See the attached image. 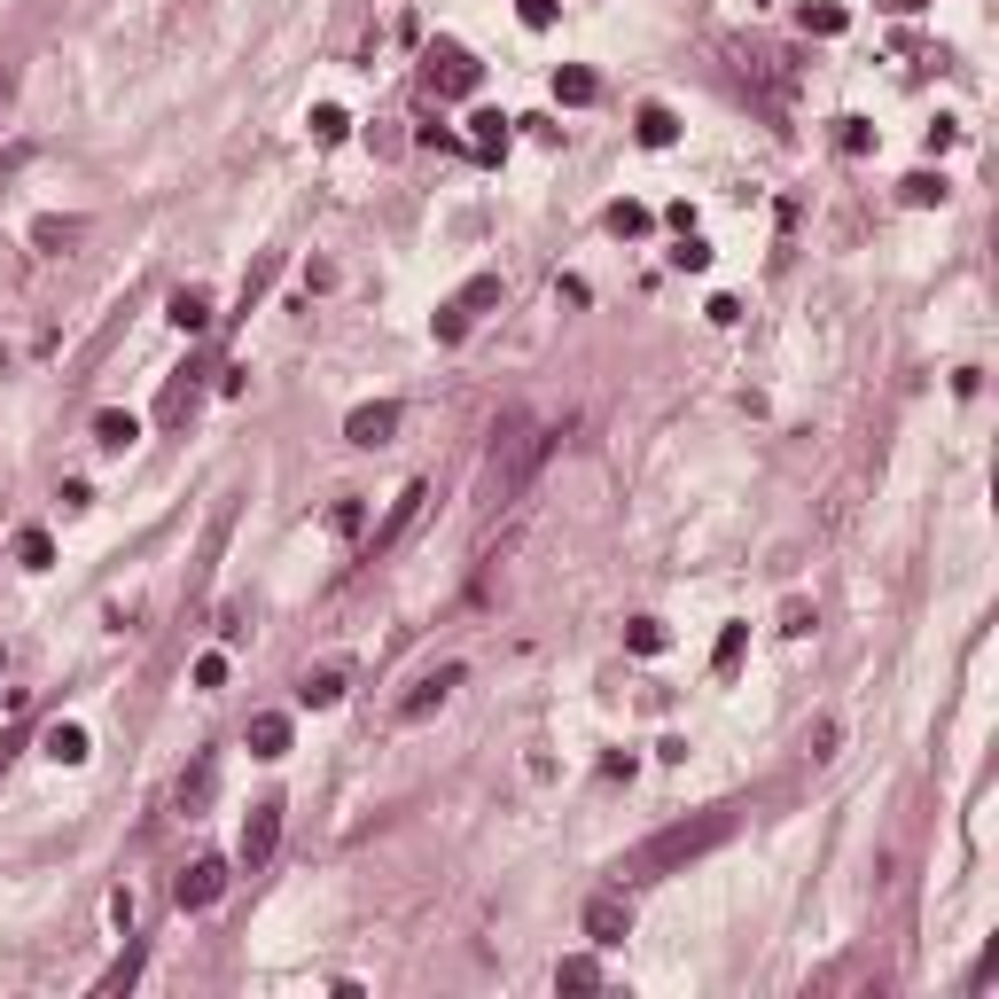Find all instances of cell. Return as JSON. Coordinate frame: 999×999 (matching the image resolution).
Segmentation results:
<instances>
[{
  "mask_svg": "<svg viewBox=\"0 0 999 999\" xmlns=\"http://www.w3.org/2000/svg\"><path fill=\"white\" fill-rule=\"evenodd\" d=\"M0 672H9V656H0Z\"/></svg>",
  "mask_w": 999,
  "mask_h": 999,
  "instance_id": "cell-40",
  "label": "cell"
},
{
  "mask_svg": "<svg viewBox=\"0 0 999 999\" xmlns=\"http://www.w3.org/2000/svg\"><path fill=\"white\" fill-rule=\"evenodd\" d=\"M547 453H555V430H539V422L515 430V437H500V445H492V462H485V492H477V500H485V508L515 500V492L539 477V462H547Z\"/></svg>",
  "mask_w": 999,
  "mask_h": 999,
  "instance_id": "cell-2",
  "label": "cell"
},
{
  "mask_svg": "<svg viewBox=\"0 0 999 999\" xmlns=\"http://www.w3.org/2000/svg\"><path fill=\"white\" fill-rule=\"evenodd\" d=\"M40 750H47L55 765H86V758H95V750H86V726H78V718H55Z\"/></svg>",
  "mask_w": 999,
  "mask_h": 999,
  "instance_id": "cell-9",
  "label": "cell"
},
{
  "mask_svg": "<svg viewBox=\"0 0 999 999\" xmlns=\"http://www.w3.org/2000/svg\"><path fill=\"white\" fill-rule=\"evenodd\" d=\"M453 305H462V313H469V321H477V313H485V305H500V274H477V282H469V290H462V297H453Z\"/></svg>",
  "mask_w": 999,
  "mask_h": 999,
  "instance_id": "cell-26",
  "label": "cell"
},
{
  "mask_svg": "<svg viewBox=\"0 0 999 999\" xmlns=\"http://www.w3.org/2000/svg\"><path fill=\"white\" fill-rule=\"evenodd\" d=\"M133 984H141V953H126L118 968H102V984H95V991H133Z\"/></svg>",
  "mask_w": 999,
  "mask_h": 999,
  "instance_id": "cell-28",
  "label": "cell"
},
{
  "mask_svg": "<svg viewBox=\"0 0 999 999\" xmlns=\"http://www.w3.org/2000/svg\"><path fill=\"white\" fill-rule=\"evenodd\" d=\"M344 437H351V445H391V437H399V399L351 406V414H344Z\"/></svg>",
  "mask_w": 999,
  "mask_h": 999,
  "instance_id": "cell-7",
  "label": "cell"
},
{
  "mask_svg": "<svg viewBox=\"0 0 999 999\" xmlns=\"http://www.w3.org/2000/svg\"><path fill=\"white\" fill-rule=\"evenodd\" d=\"M905 204H914V211L945 204V172H914V180H905Z\"/></svg>",
  "mask_w": 999,
  "mask_h": 999,
  "instance_id": "cell-25",
  "label": "cell"
},
{
  "mask_svg": "<svg viewBox=\"0 0 999 999\" xmlns=\"http://www.w3.org/2000/svg\"><path fill=\"white\" fill-rule=\"evenodd\" d=\"M17 563H24V571H47V563H55V539H47L40 523H32V531H17Z\"/></svg>",
  "mask_w": 999,
  "mask_h": 999,
  "instance_id": "cell-23",
  "label": "cell"
},
{
  "mask_svg": "<svg viewBox=\"0 0 999 999\" xmlns=\"http://www.w3.org/2000/svg\"><path fill=\"white\" fill-rule=\"evenodd\" d=\"M836 141H844V156H867V149H875V126H867V118H844Z\"/></svg>",
  "mask_w": 999,
  "mask_h": 999,
  "instance_id": "cell-31",
  "label": "cell"
},
{
  "mask_svg": "<svg viewBox=\"0 0 999 999\" xmlns=\"http://www.w3.org/2000/svg\"><path fill=\"white\" fill-rule=\"evenodd\" d=\"M515 17H523V32H547V24H555V0H523Z\"/></svg>",
  "mask_w": 999,
  "mask_h": 999,
  "instance_id": "cell-34",
  "label": "cell"
},
{
  "mask_svg": "<svg viewBox=\"0 0 999 999\" xmlns=\"http://www.w3.org/2000/svg\"><path fill=\"white\" fill-rule=\"evenodd\" d=\"M664 641H672V632H664L656 617H632V625H625V649H632V656H664Z\"/></svg>",
  "mask_w": 999,
  "mask_h": 999,
  "instance_id": "cell-19",
  "label": "cell"
},
{
  "mask_svg": "<svg viewBox=\"0 0 999 999\" xmlns=\"http://www.w3.org/2000/svg\"><path fill=\"white\" fill-rule=\"evenodd\" d=\"M742 656H750V625H726V632H718V649H710V672H718V680H735Z\"/></svg>",
  "mask_w": 999,
  "mask_h": 999,
  "instance_id": "cell-15",
  "label": "cell"
},
{
  "mask_svg": "<svg viewBox=\"0 0 999 999\" xmlns=\"http://www.w3.org/2000/svg\"><path fill=\"white\" fill-rule=\"evenodd\" d=\"M274 851H282V796H265V804H250V821H242L235 867L258 875V867H274Z\"/></svg>",
  "mask_w": 999,
  "mask_h": 999,
  "instance_id": "cell-3",
  "label": "cell"
},
{
  "mask_svg": "<svg viewBox=\"0 0 999 999\" xmlns=\"http://www.w3.org/2000/svg\"><path fill=\"white\" fill-rule=\"evenodd\" d=\"M594 95H601V78H594L586 63H563V70H555V102H563V110H586Z\"/></svg>",
  "mask_w": 999,
  "mask_h": 999,
  "instance_id": "cell-11",
  "label": "cell"
},
{
  "mask_svg": "<svg viewBox=\"0 0 999 999\" xmlns=\"http://www.w3.org/2000/svg\"><path fill=\"white\" fill-rule=\"evenodd\" d=\"M586 937L594 945H625L632 937V898L625 890H594L586 898Z\"/></svg>",
  "mask_w": 999,
  "mask_h": 999,
  "instance_id": "cell-4",
  "label": "cell"
},
{
  "mask_svg": "<svg viewBox=\"0 0 999 999\" xmlns=\"http://www.w3.org/2000/svg\"><path fill=\"white\" fill-rule=\"evenodd\" d=\"M453 687H462V664H437L430 680H414V695L399 703V718H406V726H422V718H430V710H437V703H445Z\"/></svg>",
  "mask_w": 999,
  "mask_h": 999,
  "instance_id": "cell-8",
  "label": "cell"
},
{
  "mask_svg": "<svg viewBox=\"0 0 999 999\" xmlns=\"http://www.w3.org/2000/svg\"><path fill=\"white\" fill-rule=\"evenodd\" d=\"M844 24H851V17L836 9V0H821V9H804V32H821V40H836Z\"/></svg>",
  "mask_w": 999,
  "mask_h": 999,
  "instance_id": "cell-27",
  "label": "cell"
},
{
  "mask_svg": "<svg viewBox=\"0 0 999 999\" xmlns=\"http://www.w3.org/2000/svg\"><path fill=\"white\" fill-rule=\"evenodd\" d=\"M305 126H313V141H321V149H336V141L351 133V118H344L336 102H313V118H305Z\"/></svg>",
  "mask_w": 999,
  "mask_h": 999,
  "instance_id": "cell-20",
  "label": "cell"
},
{
  "mask_svg": "<svg viewBox=\"0 0 999 999\" xmlns=\"http://www.w3.org/2000/svg\"><path fill=\"white\" fill-rule=\"evenodd\" d=\"M735 828H742V804H703V812H687V821H672V828H656L641 851H632L617 875L625 882H649V875H680V867H695L703 851H718V844H735Z\"/></svg>",
  "mask_w": 999,
  "mask_h": 999,
  "instance_id": "cell-1",
  "label": "cell"
},
{
  "mask_svg": "<svg viewBox=\"0 0 999 999\" xmlns=\"http://www.w3.org/2000/svg\"><path fill=\"white\" fill-rule=\"evenodd\" d=\"M328 531H336V539H359V531H368V508H359V500L344 492V500L328 508Z\"/></svg>",
  "mask_w": 999,
  "mask_h": 999,
  "instance_id": "cell-24",
  "label": "cell"
},
{
  "mask_svg": "<svg viewBox=\"0 0 999 999\" xmlns=\"http://www.w3.org/2000/svg\"><path fill=\"white\" fill-rule=\"evenodd\" d=\"M609 235H649V211L641 204H609Z\"/></svg>",
  "mask_w": 999,
  "mask_h": 999,
  "instance_id": "cell-29",
  "label": "cell"
},
{
  "mask_svg": "<svg viewBox=\"0 0 999 999\" xmlns=\"http://www.w3.org/2000/svg\"><path fill=\"white\" fill-rule=\"evenodd\" d=\"M95 437H102L110 453H126V445L141 437V414H118V406H102V414H95Z\"/></svg>",
  "mask_w": 999,
  "mask_h": 999,
  "instance_id": "cell-17",
  "label": "cell"
},
{
  "mask_svg": "<svg viewBox=\"0 0 999 999\" xmlns=\"http://www.w3.org/2000/svg\"><path fill=\"white\" fill-rule=\"evenodd\" d=\"M290 750V718L282 710H258L250 718V758H282Z\"/></svg>",
  "mask_w": 999,
  "mask_h": 999,
  "instance_id": "cell-12",
  "label": "cell"
},
{
  "mask_svg": "<svg viewBox=\"0 0 999 999\" xmlns=\"http://www.w3.org/2000/svg\"><path fill=\"white\" fill-rule=\"evenodd\" d=\"M196 687H227V656H219V649L196 656Z\"/></svg>",
  "mask_w": 999,
  "mask_h": 999,
  "instance_id": "cell-36",
  "label": "cell"
},
{
  "mask_svg": "<svg viewBox=\"0 0 999 999\" xmlns=\"http://www.w3.org/2000/svg\"><path fill=\"white\" fill-rule=\"evenodd\" d=\"M469 126H477V156H485V164H492V156H500V149H508V118H500V110H477V118H469Z\"/></svg>",
  "mask_w": 999,
  "mask_h": 999,
  "instance_id": "cell-21",
  "label": "cell"
},
{
  "mask_svg": "<svg viewBox=\"0 0 999 999\" xmlns=\"http://www.w3.org/2000/svg\"><path fill=\"white\" fill-rule=\"evenodd\" d=\"M172 328L180 336H204L211 328V297L204 290H172Z\"/></svg>",
  "mask_w": 999,
  "mask_h": 999,
  "instance_id": "cell-14",
  "label": "cell"
},
{
  "mask_svg": "<svg viewBox=\"0 0 999 999\" xmlns=\"http://www.w3.org/2000/svg\"><path fill=\"white\" fill-rule=\"evenodd\" d=\"M297 703H305V710H328V703H344V672H336V664H328V672H305Z\"/></svg>",
  "mask_w": 999,
  "mask_h": 999,
  "instance_id": "cell-18",
  "label": "cell"
},
{
  "mask_svg": "<svg viewBox=\"0 0 999 999\" xmlns=\"http://www.w3.org/2000/svg\"><path fill=\"white\" fill-rule=\"evenodd\" d=\"M437 336L462 344V336H469V313H462V305H437Z\"/></svg>",
  "mask_w": 999,
  "mask_h": 999,
  "instance_id": "cell-32",
  "label": "cell"
},
{
  "mask_svg": "<svg viewBox=\"0 0 999 999\" xmlns=\"http://www.w3.org/2000/svg\"><path fill=\"white\" fill-rule=\"evenodd\" d=\"M422 500H430V485H406V492L391 500V515H383V531H376V555H383V547H399V531L422 515Z\"/></svg>",
  "mask_w": 999,
  "mask_h": 999,
  "instance_id": "cell-10",
  "label": "cell"
},
{
  "mask_svg": "<svg viewBox=\"0 0 999 999\" xmlns=\"http://www.w3.org/2000/svg\"><path fill=\"white\" fill-rule=\"evenodd\" d=\"M172 898H180V914H204V905H219V898H227V859H196L188 875H180Z\"/></svg>",
  "mask_w": 999,
  "mask_h": 999,
  "instance_id": "cell-6",
  "label": "cell"
},
{
  "mask_svg": "<svg viewBox=\"0 0 999 999\" xmlns=\"http://www.w3.org/2000/svg\"><path fill=\"white\" fill-rule=\"evenodd\" d=\"M632 133H641V149H672L680 141V118L664 102H641V118H632Z\"/></svg>",
  "mask_w": 999,
  "mask_h": 999,
  "instance_id": "cell-13",
  "label": "cell"
},
{
  "mask_svg": "<svg viewBox=\"0 0 999 999\" xmlns=\"http://www.w3.org/2000/svg\"><path fill=\"white\" fill-rule=\"evenodd\" d=\"M781 632H812V601H781Z\"/></svg>",
  "mask_w": 999,
  "mask_h": 999,
  "instance_id": "cell-37",
  "label": "cell"
},
{
  "mask_svg": "<svg viewBox=\"0 0 999 999\" xmlns=\"http://www.w3.org/2000/svg\"><path fill=\"white\" fill-rule=\"evenodd\" d=\"M430 86H437V95H477V55L453 47V40H437V47H430Z\"/></svg>",
  "mask_w": 999,
  "mask_h": 999,
  "instance_id": "cell-5",
  "label": "cell"
},
{
  "mask_svg": "<svg viewBox=\"0 0 999 999\" xmlns=\"http://www.w3.org/2000/svg\"><path fill=\"white\" fill-rule=\"evenodd\" d=\"M672 265H687V274H703V265H710V242H703V235H680Z\"/></svg>",
  "mask_w": 999,
  "mask_h": 999,
  "instance_id": "cell-30",
  "label": "cell"
},
{
  "mask_svg": "<svg viewBox=\"0 0 999 999\" xmlns=\"http://www.w3.org/2000/svg\"><path fill=\"white\" fill-rule=\"evenodd\" d=\"M0 368H9V351H0Z\"/></svg>",
  "mask_w": 999,
  "mask_h": 999,
  "instance_id": "cell-39",
  "label": "cell"
},
{
  "mask_svg": "<svg viewBox=\"0 0 999 999\" xmlns=\"http://www.w3.org/2000/svg\"><path fill=\"white\" fill-rule=\"evenodd\" d=\"M32 235H40V250H63V242H70V235H78V227H70V219H40V227H32Z\"/></svg>",
  "mask_w": 999,
  "mask_h": 999,
  "instance_id": "cell-35",
  "label": "cell"
},
{
  "mask_svg": "<svg viewBox=\"0 0 999 999\" xmlns=\"http://www.w3.org/2000/svg\"><path fill=\"white\" fill-rule=\"evenodd\" d=\"M211 789H219V758H196V773L180 781V812H204V804H211Z\"/></svg>",
  "mask_w": 999,
  "mask_h": 999,
  "instance_id": "cell-16",
  "label": "cell"
},
{
  "mask_svg": "<svg viewBox=\"0 0 999 999\" xmlns=\"http://www.w3.org/2000/svg\"><path fill=\"white\" fill-rule=\"evenodd\" d=\"M836 735H844L836 718H821V726H812V735H804V742H812V758H836Z\"/></svg>",
  "mask_w": 999,
  "mask_h": 999,
  "instance_id": "cell-33",
  "label": "cell"
},
{
  "mask_svg": "<svg viewBox=\"0 0 999 999\" xmlns=\"http://www.w3.org/2000/svg\"><path fill=\"white\" fill-rule=\"evenodd\" d=\"M0 86H9V78H0Z\"/></svg>",
  "mask_w": 999,
  "mask_h": 999,
  "instance_id": "cell-41",
  "label": "cell"
},
{
  "mask_svg": "<svg viewBox=\"0 0 999 999\" xmlns=\"http://www.w3.org/2000/svg\"><path fill=\"white\" fill-rule=\"evenodd\" d=\"M555 984H563V991H594V984H601V960H594V953H571V960L555 968Z\"/></svg>",
  "mask_w": 999,
  "mask_h": 999,
  "instance_id": "cell-22",
  "label": "cell"
},
{
  "mask_svg": "<svg viewBox=\"0 0 999 999\" xmlns=\"http://www.w3.org/2000/svg\"><path fill=\"white\" fill-rule=\"evenodd\" d=\"M890 9H898V17H914V9H930V0H890Z\"/></svg>",
  "mask_w": 999,
  "mask_h": 999,
  "instance_id": "cell-38",
  "label": "cell"
}]
</instances>
